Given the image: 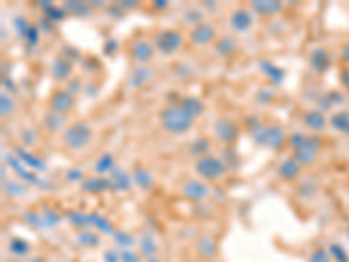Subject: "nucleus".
I'll return each mask as SVG.
<instances>
[{"label": "nucleus", "mask_w": 349, "mask_h": 262, "mask_svg": "<svg viewBox=\"0 0 349 262\" xmlns=\"http://www.w3.org/2000/svg\"><path fill=\"white\" fill-rule=\"evenodd\" d=\"M65 14H67V11L63 9V7H58V6H51L47 11H45V18L51 20L52 23L62 21L63 18H65Z\"/></svg>", "instance_id": "nucleus-43"}, {"label": "nucleus", "mask_w": 349, "mask_h": 262, "mask_svg": "<svg viewBox=\"0 0 349 262\" xmlns=\"http://www.w3.org/2000/svg\"><path fill=\"white\" fill-rule=\"evenodd\" d=\"M81 187L82 191L96 194V192H103L112 189V182H110V178H105V177H93V178H86L81 184Z\"/></svg>", "instance_id": "nucleus-20"}, {"label": "nucleus", "mask_w": 349, "mask_h": 262, "mask_svg": "<svg viewBox=\"0 0 349 262\" xmlns=\"http://www.w3.org/2000/svg\"><path fill=\"white\" fill-rule=\"evenodd\" d=\"M309 262H330V253L323 248H316L311 253Z\"/></svg>", "instance_id": "nucleus-50"}, {"label": "nucleus", "mask_w": 349, "mask_h": 262, "mask_svg": "<svg viewBox=\"0 0 349 262\" xmlns=\"http://www.w3.org/2000/svg\"><path fill=\"white\" fill-rule=\"evenodd\" d=\"M113 168H115V159H113V155L108 152L101 154L100 158L96 159V163H94V172L98 175L110 173Z\"/></svg>", "instance_id": "nucleus-28"}, {"label": "nucleus", "mask_w": 349, "mask_h": 262, "mask_svg": "<svg viewBox=\"0 0 349 262\" xmlns=\"http://www.w3.org/2000/svg\"><path fill=\"white\" fill-rule=\"evenodd\" d=\"M340 81H342V84H344V86L349 87V70H346L342 75H340Z\"/></svg>", "instance_id": "nucleus-59"}, {"label": "nucleus", "mask_w": 349, "mask_h": 262, "mask_svg": "<svg viewBox=\"0 0 349 262\" xmlns=\"http://www.w3.org/2000/svg\"><path fill=\"white\" fill-rule=\"evenodd\" d=\"M121 7H124V9H131V7H136V2H131V0H124V2L119 4Z\"/></svg>", "instance_id": "nucleus-58"}, {"label": "nucleus", "mask_w": 349, "mask_h": 262, "mask_svg": "<svg viewBox=\"0 0 349 262\" xmlns=\"http://www.w3.org/2000/svg\"><path fill=\"white\" fill-rule=\"evenodd\" d=\"M113 238H115V245L124 250H128L130 246L135 245V238H133L130 233H126V231H115V233H113Z\"/></svg>", "instance_id": "nucleus-39"}, {"label": "nucleus", "mask_w": 349, "mask_h": 262, "mask_svg": "<svg viewBox=\"0 0 349 262\" xmlns=\"http://www.w3.org/2000/svg\"><path fill=\"white\" fill-rule=\"evenodd\" d=\"M278 173L283 180H295L301 175V165L295 158H288L278 166Z\"/></svg>", "instance_id": "nucleus-22"}, {"label": "nucleus", "mask_w": 349, "mask_h": 262, "mask_svg": "<svg viewBox=\"0 0 349 262\" xmlns=\"http://www.w3.org/2000/svg\"><path fill=\"white\" fill-rule=\"evenodd\" d=\"M65 114H62V112H56V110H52V109H49L47 112H45V116H44V128L47 130L49 133H60L63 130V126H65Z\"/></svg>", "instance_id": "nucleus-14"}, {"label": "nucleus", "mask_w": 349, "mask_h": 262, "mask_svg": "<svg viewBox=\"0 0 349 262\" xmlns=\"http://www.w3.org/2000/svg\"><path fill=\"white\" fill-rule=\"evenodd\" d=\"M51 75L56 81H67L72 75V62L63 58V56H58V58L51 63Z\"/></svg>", "instance_id": "nucleus-15"}, {"label": "nucleus", "mask_w": 349, "mask_h": 262, "mask_svg": "<svg viewBox=\"0 0 349 262\" xmlns=\"http://www.w3.org/2000/svg\"><path fill=\"white\" fill-rule=\"evenodd\" d=\"M110 182H112L113 191H128L133 185V178L123 168H117V166L110 172Z\"/></svg>", "instance_id": "nucleus-18"}, {"label": "nucleus", "mask_w": 349, "mask_h": 262, "mask_svg": "<svg viewBox=\"0 0 349 262\" xmlns=\"http://www.w3.org/2000/svg\"><path fill=\"white\" fill-rule=\"evenodd\" d=\"M103 262H121V253H115V252H107L103 255Z\"/></svg>", "instance_id": "nucleus-57"}, {"label": "nucleus", "mask_w": 349, "mask_h": 262, "mask_svg": "<svg viewBox=\"0 0 349 262\" xmlns=\"http://www.w3.org/2000/svg\"><path fill=\"white\" fill-rule=\"evenodd\" d=\"M203 18H204V13L201 9H197V7H191V9H187L184 14V21L192 26L201 25V23H203Z\"/></svg>", "instance_id": "nucleus-38"}, {"label": "nucleus", "mask_w": 349, "mask_h": 262, "mask_svg": "<svg viewBox=\"0 0 349 262\" xmlns=\"http://www.w3.org/2000/svg\"><path fill=\"white\" fill-rule=\"evenodd\" d=\"M155 252H157V243H155L152 236L145 234V236L140 240V253L145 255L147 259H152V257H155Z\"/></svg>", "instance_id": "nucleus-32"}, {"label": "nucleus", "mask_w": 349, "mask_h": 262, "mask_svg": "<svg viewBox=\"0 0 349 262\" xmlns=\"http://www.w3.org/2000/svg\"><path fill=\"white\" fill-rule=\"evenodd\" d=\"M332 126L335 128L337 131H342L349 135V112L347 110H340V112L333 114L332 119H330Z\"/></svg>", "instance_id": "nucleus-31"}, {"label": "nucleus", "mask_w": 349, "mask_h": 262, "mask_svg": "<svg viewBox=\"0 0 349 262\" xmlns=\"http://www.w3.org/2000/svg\"><path fill=\"white\" fill-rule=\"evenodd\" d=\"M215 37H217V30H215L213 25H210V23H201V25L194 26V28L191 30V33H189V39H191V42L194 45H208L211 44L215 40Z\"/></svg>", "instance_id": "nucleus-8"}, {"label": "nucleus", "mask_w": 349, "mask_h": 262, "mask_svg": "<svg viewBox=\"0 0 349 262\" xmlns=\"http://www.w3.org/2000/svg\"><path fill=\"white\" fill-rule=\"evenodd\" d=\"M250 133H252V138L255 140L257 145L271 147L272 150H279L286 143V135L279 126H262L260 124V126L250 130Z\"/></svg>", "instance_id": "nucleus-3"}, {"label": "nucleus", "mask_w": 349, "mask_h": 262, "mask_svg": "<svg viewBox=\"0 0 349 262\" xmlns=\"http://www.w3.org/2000/svg\"><path fill=\"white\" fill-rule=\"evenodd\" d=\"M180 109L184 110L187 116H191L192 119H197L199 116H203L204 112V103L196 96H185L180 101Z\"/></svg>", "instance_id": "nucleus-21"}, {"label": "nucleus", "mask_w": 349, "mask_h": 262, "mask_svg": "<svg viewBox=\"0 0 349 262\" xmlns=\"http://www.w3.org/2000/svg\"><path fill=\"white\" fill-rule=\"evenodd\" d=\"M147 262H161V260L155 259V257H152V259H147Z\"/></svg>", "instance_id": "nucleus-62"}, {"label": "nucleus", "mask_w": 349, "mask_h": 262, "mask_svg": "<svg viewBox=\"0 0 349 262\" xmlns=\"http://www.w3.org/2000/svg\"><path fill=\"white\" fill-rule=\"evenodd\" d=\"M65 177H67V180H70V182H84L86 180V178H84V172H82L81 168H70V170H67Z\"/></svg>", "instance_id": "nucleus-51"}, {"label": "nucleus", "mask_w": 349, "mask_h": 262, "mask_svg": "<svg viewBox=\"0 0 349 262\" xmlns=\"http://www.w3.org/2000/svg\"><path fill=\"white\" fill-rule=\"evenodd\" d=\"M328 253L337 262H349V257H347L346 250H344L340 245H332V246H330V250H328Z\"/></svg>", "instance_id": "nucleus-47"}, {"label": "nucleus", "mask_w": 349, "mask_h": 262, "mask_svg": "<svg viewBox=\"0 0 349 262\" xmlns=\"http://www.w3.org/2000/svg\"><path fill=\"white\" fill-rule=\"evenodd\" d=\"M49 107H51L52 110H56V112L67 114L75 107V98L72 96L68 91L58 89L52 93L51 100H49Z\"/></svg>", "instance_id": "nucleus-11"}, {"label": "nucleus", "mask_w": 349, "mask_h": 262, "mask_svg": "<svg viewBox=\"0 0 349 262\" xmlns=\"http://www.w3.org/2000/svg\"><path fill=\"white\" fill-rule=\"evenodd\" d=\"M213 131L222 143H232L234 140L238 138V133H240L236 123H232V121L227 119V117H220V119L215 121Z\"/></svg>", "instance_id": "nucleus-7"}, {"label": "nucleus", "mask_w": 349, "mask_h": 262, "mask_svg": "<svg viewBox=\"0 0 349 262\" xmlns=\"http://www.w3.org/2000/svg\"><path fill=\"white\" fill-rule=\"evenodd\" d=\"M6 163L9 165V168L14 170V173H16L18 177L23 178V182H26V184H33V185H37V187L47 189V185H44L45 182L42 180V178L37 177L33 170H26V166L21 165L20 159H18L14 154H6Z\"/></svg>", "instance_id": "nucleus-6"}, {"label": "nucleus", "mask_w": 349, "mask_h": 262, "mask_svg": "<svg viewBox=\"0 0 349 262\" xmlns=\"http://www.w3.org/2000/svg\"><path fill=\"white\" fill-rule=\"evenodd\" d=\"M39 37H40L39 26L32 25V26H30V30H28V33H26V37L23 40H25L28 47H37V44H39Z\"/></svg>", "instance_id": "nucleus-42"}, {"label": "nucleus", "mask_w": 349, "mask_h": 262, "mask_svg": "<svg viewBox=\"0 0 349 262\" xmlns=\"http://www.w3.org/2000/svg\"><path fill=\"white\" fill-rule=\"evenodd\" d=\"M63 9H65L67 13L75 14V16L86 18L93 7H91V4H86V2H67L65 6H63Z\"/></svg>", "instance_id": "nucleus-34"}, {"label": "nucleus", "mask_w": 349, "mask_h": 262, "mask_svg": "<svg viewBox=\"0 0 349 262\" xmlns=\"http://www.w3.org/2000/svg\"><path fill=\"white\" fill-rule=\"evenodd\" d=\"M37 138H39V135H37V131L33 130V128H25V130L21 131V142L25 143V145H28V147L35 145Z\"/></svg>", "instance_id": "nucleus-46"}, {"label": "nucleus", "mask_w": 349, "mask_h": 262, "mask_svg": "<svg viewBox=\"0 0 349 262\" xmlns=\"http://www.w3.org/2000/svg\"><path fill=\"white\" fill-rule=\"evenodd\" d=\"M4 191L7 192L11 197H20L26 192L25 185L20 184V182H4Z\"/></svg>", "instance_id": "nucleus-41"}, {"label": "nucleus", "mask_w": 349, "mask_h": 262, "mask_svg": "<svg viewBox=\"0 0 349 262\" xmlns=\"http://www.w3.org/2000/svg\"><path fill=\"white\" fill-rule=\"evenodd\" d=\"M159 121H161L162 128H164L168 133L171 135H184L192 128L194 124V119L191 116L184 112L180 109V105H171V107H166L161 110V116H159Z\"/></svg>", "instance_id": "nucleus-1"}, {"label": "nucleus", "mask_w": 349, "mask_h": 262, "mask_svg": "<svg viewBox=\"0 0 349 262\" xmlns=\"http://www.w3.org/2000/svg\"><path fill=\"white\" fill-rule=\"evenodd\" d=\"M210 140L208 138H197L194 142H191L189 145V154L191 155H196L197 159L203 158V155H208L210 152Z\"/></svg>", "instance_id": "nucleus-30"}, {"label": "nucleus", "mask_w": 349, "mask_h": 262, "mask_svg": "<svg viewBox=\"0 0 349 262\" xmlns=\"http://www.w3.org/2000/svg\"><path fill=\"white\" fill-rule=\"evenodd\" d=\"M119 253H121V262H140L138 253L131 252L130 248H128V250H123V252H119Z\"/></svg>", "instance_id": "nucleus-54"}, {"label": "nucleus", "mask_w": 349, "mask_h": 262, "mask_svg": "<svg viewBox=\"0 0 349 262\" xmlns=\"http://www.w3.org/2000/svg\"><path fill=\"white\" fill-rule=\"evenodd\" d=\"M252 9L259 14H264V16H274V14L281 13L283 2H278V0H255V2H252Z\"/></svg>", "instance_id": "nucleus-17"}, {"label": "nucleus", "mask_w": 349, "mask_h": 262, "mask_svg": "<svg viewBox=\"0 0 349 262\" xmlns=\"http://www.w3.org/2000/svg\"><path fill=\"white\" fill-rule=\"evenodd\" d=\"M25 220L30 222L33 227H44V220H42V215L35 214V212H26L25 214Z\"/></svg>", "instance_id": "nucleus-52"}, {"label": "nucleus", "mask_w": 349, "mask_h": 262, "mask_svg": "<svg viewBox=\"0 0 349 262\" xmlns=\"http://www.w3.org/2000/svg\"><path fill=\"white\" fill-rule=\"evenodd\" d=\"M295 159L299 161V165H311V163L314 161V158H316V152H314L311 147H307L304 145L302 149H299V150H295V155H294Z\"/></svg>", "instance_id": "nucleus-37"}, {"label": "nucleus", "mask_w": 349, "mask_h": 262, "mask_svg": "<svg viewBox=\"0 0 349 262\" xmlns=\"http://www.w3.org/2000/svg\"><path fill=\"white\" fill-rule=\"evenodd\" d=\"M131 178H133V184L138 185L140 189H150L154 185L152 173H150L147 168H142V166H138V168L133 170Z\"/></svg>", "instance_id": "nucleus-24"}, {"label": "nucleus", "mask_w": 349, "mask_h": 262, "mask_svg": "<svg viewBox=\"0 0 349 262\" xmlns=\"http://www.w3.org/2000/svg\"><path fill=\"white\" fill-rule=\"evenodd\" d=\"M42 220H44V227H54L62 220V215L56 214L54 210H45L42 214Z\"/></svg>", "instance_id": "nucleus-45"}, {"label": "nucleus", "mask_w": 349, "mask_h": 262, "mask_svg": "<svg viewBox=\"0 0 349 262\" xmlns=\"http://www.w3.org/2000/svg\"><path fill=\"white\" fill-rule=\"evenodd\" d=\"M194 170L203 180H220V178L225 175L227 166L223 165L222 159L208 154V155H203V158L196 159Z\"/></svg>", "instance_id": "nucleus-4"}, {"label": "nucleus", "mask_w": 349, "mask_h": 262, "mask_svg": "<svg viewBox=\"0 0 349 262\" xmlns=\"http://www.w3.org/2000/svg\"><path fill=\"white\" fill-rule=\"evenodd\" d=\"M253 25V14L248 9H236L230 16V26L236 32H246Z\"/></svg>", "instance_id": "nucleus-13"}, {"label": "nucleus", "mask_w": 349, "mask_h": 262, "mask_svg": "<svg viewBox=\"0 0 349 262\" xmlns=\"http://www.w3.org/2000/svg\"><path fill=\"white\" fill-rule=\"evenodd\" d=\"M77 243L81 246H86V248H96L100 245V236L91 229H82L77 234Z\"/></svg>", "instance_id": "nucleus-29"}, {"label": "nucleus", "mask_w": 349, "mask_h": 262, "mask_svg": "<svg viewBox=\"0 0 349 262\" xmlns=\"http://www.w3.org/2000/svg\"><path fill=\"white\" fill-rule=\"evenodd\" d=\"M182 194L192 201H203L210 194V187L203 180H187L182 185Z\"/></svg>", "instance_id": "nucleus-9"}, {"label": "nucleus", "mask_w": 349, "mask_h": 262, "mask_svg": "<svg viewBox=\"0 0 349 262\" xmlns=\"http://www.w3.org/2000/svg\"><path fill=\"white\" fill-rule=\"evenodd\" d=\"M306 140H307V136H304L302 133H294V135L288 138V145L292 147L294 150H299V149H302V147L306 145Z\"/></svg>", "instance_id": "nucleus-48"}, {"label": "nucleus", "mask_w": 349, "mask_h": 262, "mask_svg": "<svg viewBox=\"0 0 349 262\" xmlns=\"http://www.w3.org/2000/svg\"><path fill=\"white\" fill-rule=\"evenodd\" d=\"M215 51H217L220 56L227 58V56L234 55V51H236V40L229 35L220 37L217 42H215Z\"/></svg>", "instance_id": "nucleus-27"}, {"label": "nucleus", "mask_w": 349, "mask_h": 262, "mask_svg": "<svg viewBox=\"0 0 349 262\" xmlns=\"http://www.w3.org/2000/svg\"><path fill=\"white\" fill-rule=\"evenodd\" d=\"M52 28H54V26H52V21L51 20H47V18H42V20L39 21V30L40 32H45V33H51L52 32Z\"/></svg>", "instance_id": "nucleus-55"}, {"label": "nucleus", "mask_w": 349, "mask_h": 262, "mask_svg": "<svg viewBox=\"0 0 349 262\" xmlns=\"http://www.w3.org/2000/svg\"><path fill=\"white\" fill-rule=\"evenodd\" d=\"M28 250H30V245L23 240V238H13V240L9 241V252L14 253V255L23 257L28 253Z\"/></svg>", "instance_id": "nucleus-36"}, {"label": "nucleus", "mask_w": 349, "mask_h": 262, "mask_svg": "<svg viewBox=\"0 0 349 262\" xmlns=\"http://www.w3.org/2000/svg\"><path fill=\"white\" fill-rule=\"evenodd\" d=\"M259 67H260V70L264 72V74L267 75L272 82H274V84H281V82H283L284 72L279 67H276L274 63L267 62V60H262V62L259 63Z\"/></svg>", "instance_id": "nucleus-25"}, {"label": "nucleus", "mask_w": 349, "mask_h": 262, "mask_svg": "<svg viewBox=\"0 0 349 262\" xmlns=\"http://www.w3.org/2000/svg\"><path fill=\"white\" fill-rule=\"evenodd\" d=\"M197 252L203 259L211 260L215 255H217V243L211 236H201L197 240Z\"/></svg>", "instance_id": "nucleus-23"}, {"label": "nucleus", "mask_w": 349, "mask_h": 262, "mask_svg": "<svg viewBox=\"0 0 349 262\" xmlns=\"http://www.w3.org/2000/svg\"><path fill=\"white\" fill-rule=\"evenodd\" d=\"M155 7H159V9H164V7H168V2H164V0H161V2L155 4Z\"/></svg>", "instance_id": "nucleus-60"}, {"label": "nucleus", "mask_w": 349, "mask_h": 262, "mask_svg": "<svg viewBox=\"0 0 349 262\" xmlns=\"http://www.w3.org/2000/svg\"><path fill=\"white\" fill-rule=\"evenodd\" d=\"M91 226H94L96 229H100L101 233H105V234H112L113 233L112 222L107 220L105 217H101L100 214H91Z\"/></svg>", "instance_id": "nucleus-35"}, {"label": "nucleus", "mask_w": 349, "mask_h": 262, "mask_svg": "<svg viewBox=\"0 0 349 262\" xmlns=\"http://www.w3.org/2000/svg\"><path fill=\"white\" fill-rule=\"evenodd\" d=\"M91 7H103V2L96 0V2H91Z\"/></svg>", "instance_id": "nucleus-61"}, {"label": "nucleus", "mask_w": 349, "mask_h": 262, "mask_svg": "<svg viewBox=\"0 0 349 262\" xmlns=\"http://www.w3.org/2000/svg\"><path fill=\"white\" fill-rule=\"evenodd\" d=\"M67 219L79 229H87L91 226V214H82V212H68Z\"/></svg>", "instance_id": "nucleus-33"}, {"label": "nucleus", "mask_w": 349, "mask_h": 262, "mask_svg": "<svg viewBox=\"0 0 349 262\" xmlns=\"http://www.w3.org/2000/svg\"><path fill=\"white\" fill-rule=\"evenodd\" d=\"M330 65V56L327 55V51L323 49H314L311 53V67L314 68L316 72H325Z\"/></svg>", "instance_id": "nucleus-26"}, {"label": "nucleus", "mask_w": 349, "mask_h": 262, "mask_svg": "<svg viewBox=\"0 0 349 262\" xmlns=\"http://www.w3.org/2000/svg\"><path fill=\"white\" fill-rule=\"evenodd\" d=\"M65 91H68L72 96H75V94L82 91V81H81V79H72V81H68Z\"/></svg>", "instance_id": "nucleus-53"}, {"label": "nucleus", "mask_w": 349, "mask_h": 262, "mask_svg": "<svg viewBox=\"0 0 349 262\" xmlns=\"http://www.w3.org/2000/svg\"><path fill=\"white\" fill-rule=\"evenodd\" d=\"M184 44V37L178 30L173 28H166L162 32L155 33L154 37V45L157 51H161L162 55H173Z\"/></svg>", "instance_id": "nucleus-5"}, {"label": "nucleus", "mask_w": 349, "mask_h": 262, "mask_svg": "<svg viewBox=\"0 0 349 262\" xmlns=\"http://www.w3.org/2000/svg\"><path fill=\"white\" fill-rule=\"evenodd\" d=\"M154 77V72L152 68H149L147 65H138L131 70L130 77H128V86L131 89H140V87H145L152 81Z\"/></svg>", "instance_id": "nucleus-10"}, {"label": "nucleus", "mask_w": 349, "mask_h": 262, "mask_svg": "<svg viewBox=\"0 0 349 262\" xmlns=\"http://www.w3.org/2000/svg\"><path fill=\"white\" fill-rule=\"evenodd\" d=\"M272 100H274V91L272 89H260L259 93H257V103L269 105Z\"/></svg>", "instance_id": "nucleus-49"}, {"label": "nucleus", "mask_w": 349, "mask_h": 262, "mask_svg": "<svg viewBox=\"0 0 349 262\" xmlns=\"http://www.w3.org/2000/svg\"><path fill=\"white\" fill-rule=\"evenodd\" d=\"M93 140V130L86 123H74L63 131V145L70 150H82Z\"/></svg>", "instance_id": "nucleus-2"}, {"label": "nucleus", "mask_w": 349, "mask_h": 262, "mask_svg": "<svg viewBox=\"0 0 349 262\" xmlns=\"http://www.w3.org/2000/svg\"><path fill=\"white\" fill-rule=\"evenodd\" d=\"M14 154H16V158L20 159V161L25 163V166H30L33 172H44V170H45V161H44V159L30 154L28 150L21 149V147H16V149H14Z\"/></svg>", "instance_id": "nucleus-19"}, {"label": "nucleus", "mask_w": 349, "mask_h": 262, "mask_svg": "<svg viewBox=\"0 0 349 262\" xmlns=\"http://www.w3.org/2000/svg\"><path fill=\"white\" fill-rule=\"evenodd\" d=\"M30 26H32V25H30V23L26 21L25 16H16V18H14V28H16L18 35L23 37V39H25L26 33H28Z\"/></svg>", "instance_id": "nucleus-44"}, {"label": "nucleus", "mask_w": 349, "mask_h": 262, "mask_svg": "<svg viewBox=\"0 0 349 262\" xmlns=\"http://www.w3.org/2000/svg\"><path fill=\"white\" fill-rule=\"evenodd\" d=\"M302 119H304L306 126L313 131H321V130H325V126H327V117L323 116L321 110H314V109L306 110Z\"/></svg>", "instance_id": "nucleus-16"}, {"label": "nucleus", "mask_w": 349, "mask_h": 262, "mask_svg": "<svg viewBox=\"0 0 349 262\" xmlns=\"http://www.w3.org/2000/svg\"><path fill=\"white\" fill-rule=\"evenodd\" d=\"M115 49H117V42L113 39L107 40V44L103 45V53H105V55H113V51H115Z\"/></svg>", "instance_id": "nucleus-56"}, {"label": "nucleus", "mask_w": 349, "mask_h": 262, "mask_svg": "<svg viewBox=\"0 0 349 262\" xmlns=\"http://www.w3.org/2000/svg\"><path fill=\"white\" fill-rule=\"evenodd\" d=\"M14 110H16V103H14V100L9 96V94L2 93V96H0V112H2V116L4 117L13 116Z\"/></svg>", "instance_id": "nucleus-40"}, {"label": "nucleus", "mask_w": 349, "mask_h": 262, "mask_svg": "<svg viewBox=\"0 0 349 262\" xmlns=\"http://www.w3.org/2000/svg\"><path fill=\"white\" fill-rule=\"evenodd\" d=\"M131 56L136 63L140 65H145L147 62H150L154 56V45L145 39H138L135 40L131 45Z\"/></svg>", "instance_id": "nucleus-12"}]
</instances>
